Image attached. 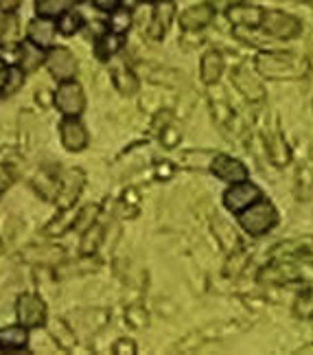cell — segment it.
I'll use <instances>...</instances> for the list:
<instances>
[{"label": "cell", "mask_w": 313, "mask_h": 355, "mask_svg": "<svg viewBox=\"0 0 313 355\" xmlns=\"http://www.w3.org/2000/svg\"><path fill=\"white\" fill-rule=\"evenodd\" d=\"M20 31H18V20L11 11H5V16H0V46L11 49L18 42Z\"/></svg>", "instance_id": "cell-19"}, {"label": "cell", "mask_w": 313, "mask_h": 355, "mask_svg": "<svg viewBox=\"0 0 313 355\" xmlns=\"http://www.w3.org/2000/svg\"><path fill=\"white\" fill-rule=\"evenodd\" d=\"M224 73V60L217 51H208L202 58V81L204 84H217Z\"/></svg>", "instance_id": "cell-15"}, {"label": "cell", "mask_w": 313, "mask_h": 355, "mask_svg": "<svg viewBox=\"0 0 313 355\" xmlns=\"http://www.w3.org/2000/svg\"><path fill=\"white\" fill-rule=\"evenodd\" d=\"M55 105L57 110L66 116H79L86 107V97L84 90L73 79H64L57 92H55Z\"/></svg>", "instance_id": "cell-4"}, {"label": "cell", "mask_w": 313, "mask_h": 355, "mask_svg": "<svg viewBox=\"0 0 313 355\" xmlns=\"http://www.w3.org/2000/svg\"><path fill=\"white\" fill-rule=\"evenodd\" d=\"M228 18L237 26H258L263 18V9L250 5H235L228 9Z\"/></svg>", "instance_id": "cell-13"}, {"label": "cell", "mask_w": 313, "mask_h": 355, "mask_svg": "<svg viewBox=\"0 0 313 355\" xmlns=\"http://www.w3.org/2000/svg\"><path fill=\"white\" fill-rule=\"evenodd\" d=\"M211 171L222 178V180L235 184L241 180H248V169L243 165L241 160L233 158V156H226V154H217L211 162Z\"/></svg>", "instance_id": "cell-8"}, {"label": "cell", "mask_w": 313, "mask_h": 355, "mask_svg": "<svg viewBox=\"0 0 313 355\" xmlns=\"http://www.w3.org/2000/svg\"><path fill=\"white\" fill-rule=\"evenodd\" d=\"M22 81V71L20 68H9V66H3L0 64V94H7L11 90H16Z\"/></svg>", "instance_id": "cell-24"}, {"label": "cell", "mask_w": 313, "mask_h": 355, "mask_svg": "<svg viewBox=\"0 0 313 355\" xmlns=\"http://www.w3.org/2000/svg\"><path fill=\"white\" fill-rule=\"evenodd\" d=\"M143 3H171V0H143Z\"/></svg>", "instance_id": "cell-35"}, {"label": "cell", "mask_w": 313, "mask_h": 355, "mask_svg": "<svg viewBox=\"0 0 313 355\" xmlns=\"http://www.w3.org/2000/svg\"><path fill=\"white\" fill-rule=\"evenodd\" d=\"M20 53H22V60H20L22 71H26V73H29V71H35V68L39 66V62L44 60L42 46H37V44H33V42H22Z\"/></svg>", "instance_id": "cell-21"}, {"label": "cell", "mask_w": 313, "mask_h": 355, "mask_svg": "<svg viewBox=\"0 0 313 355\" xmlns=\"http://www.w3.org/2000/svg\"><path fill=\"white\" fill-rule=\"evenodd\" d=\"M101 239H103V226L101 224L90 226L84 233V239H81V257H90L97 252V248L101 245Z\"/></svg>", "instance_id": "cell-23"}, {"label": "cell", "mask_w": 313, "mask_h": 355, "mask_svg": "<svg viewBox=\"0 0 313 355\" xmlns=\"http://www.w3.org/2000/svg\"><path fill=\"white\" fill-rule=\"evenodd\" d=\"M53 37H55V24L48 22L46 18L42 20H33L29 24V40L37 46H51L53 44Z\"/></svg>", "instance_id": "cell-16"}, {"label": "cell", "mask_w": 313, "mask_h": 355, "mask_svg": "<svg viewBox=\"0 0 313 355\" xmlns=\"http://www.w3.org/2000/svg\"><path fill=\"white\" fill-rule=\"evenodd\" d=\"M84 180H86V175L84 171H79V169H73V171H68L64 178H62V187H57V193H55V200L60 204V209H68V207H73L75 200L79 198L81 193V187H84Z\"/></svg>", "instance_id": "cell-9"}, {"label": "cell", "mask_w": 313, "mask_h": 355, "mask_svg": "<svg viewBox=\"0 0 313 355\" xmlns=\"http://www.w3.org/2000/svg\"><path fill=\"white\" fill-rule=\"evenodd\" d=\"M46 68L51 71V75L57 77L60 81L73 79L77 73V60L68 49L55 46V49H51L48 55H46Z\"/></svg>", "instance_id": "cell-7"}, {"label": "cell", "mask_w": 313, "mask_h": 355, "mask_svg": "<svg viewBox=\"0 0 313 355\" xmlns=\"http://www.w3.org/2000/svg\"><path fill=\"white\" fill-rule=\"evenodd\" d=\"M123 42H125V35L123 33H114V31L105 33L103 37L97 40V55L101 60H110L116 51H120Z\"/></svg>", "instance_id": "cell-20"}, {"label": "cell", "mask_w": 313, "mask_h": 355, "mask_svg": "<svg viewBox=\"0 0 313 355\" xmlns=\"http://www.w3.org/2000/svg\"><path fill=\"white\" fill-rule=\"evenodd\" d=\"M173 11L175 7L171 3H160L156 9H154V18H152V24H149V37L152 40H162L169 29V24L173 20Z\"/></svg>", "instance_id": "cell-12"}, {"label": "cell", "mask_w": 313, "mask_h": 355, "mask_svg": "<svg viewBox=\"0 0 313 355\" xmlns=\"http://www.w3.org/2000/svg\"><path fill=\"white\" fill-rule=\"evenodd\" d=\"M11 182H13V171L9 167H0V191L9 189Z\"/></svg>", "instance_id": "cell-32"}, {"label": "cell", "mask_w": 313, "mask_h": 355, "mask_svg": "<svg viewBox=\"0 0 313 355\" xmlns=\"http://www.w3.org/2000/svg\"><path fill=\"white\" fill-rule=\"evenodd\" d=\"M24 261H33V263H55L64 257L62 248L55 245H33V248L24 250Z\"/></svg>", "instance_id": "cell-17"}, {"label": "cell", "mask_w": 313, "mask_h": 355, "mask_svg": "<svg viewBox=\"0 0 313 355\" xmlns=\"http://www.w3.org/2000/svg\"><path fill=\"white\" fill-rule=\"evenodd\" d=\"M213 18H215V7L204 3V5L186 9L180 16V24L186 31H199V29H204V26H208L213 22Z\"/></svg>", "instance_id": "cell-11"}, {"label": "cell", "mask_w": 313, "mask_h": 355, "mask_svg": "<svg viewBox=\"0 0 313 355\" xmlns=\"http://www.w3.org/2000/svg\"><path fill=\"white\" fill-rule=\"evenodd\" d=\"M62 211H64V213L57 217V220H55V222H51V224L46 226V230H44L46 235H64L68 228H73V226L77 224V213H75L73 207L62 209Z\"/></svg>", "instance_id": "cell-22"}, {"label": "cell", "mask_w": 313, "mask_h": 355, "mask_svg": "<svg viewBox=\"0 0 313 355\" xmlns=\"http://www.w3.org/2000/svg\"><path fill=\"white\" fill-rule=\"evenodd\" d=\"M261 198H263L261 189H258L256 184H252L250 180H241V182H235L224 193V204L230 213L239 215L241 211H246L248 207H252V204Z\"/></svg>", "instance_id": "cell-3"}, {"label": "cell", "mask_w": 313, "mask_h": 355, "mask_svg": "<svg viewBox=\"0 0 313 355\" xmlns=\"http://www.w3.org/2000/svg\"><path fill=\"white\" fill-rule=\"evenodd\" d=\"M127 322L134 327V329H145L147 322H149V318H147L145 309H141V307H132V309H127Z\"/></svg>", "instance_id": "cell-29"}, {"label": "cell", "mask_w": 313, "mask_h": 355, "mask_svg": "<svg viewBox=\"0 0 313 355\" xmlns=\"http://www.w3.org/2000/svg\"><path fill=\"white\" fill-rule=\"evenodd\" d=\"M16 313L22 327H42L46 322V305L35 294H22L16 303Z\"/></svg>", "instance_id": "cell-5"}, {"label": "cell", "mask_w": 313, "mask_h": 355, "mask_svg": "<svg viewBox=\"0 0 313 355\" xmlns=\"http://www.w3.org/2000/svg\"><path fill=\"white\" fill-rule=\"evenodd\" d=\"M112 351L116 355H136V345L132 343V340H127V338H120V340H116V345H114Z\"/></svg>", "instance_id": "cell-30"}, {"label": "cell", "mask_w": 313, "mask_h": 355, "mask_svg": "<svg viewBox=\"0 0 313 355\" xmlns=\"http://www.w3.org/2000/svg\"><path fill=\"white\" fill-rule=\"evenodd\" d=\"M129 22H132L129 11L116 7V9L112 11V16H110V29H112L114 33H125V31L129 29Z\"/></svg>", "instance_id": "cell-28"}, {"label": "cell", "mask_w": 313, "mask_h": 355, "mask_svg": "<svg viewBox=\"0 0 313 355\" xmlns=\"http://www.w3.org/2000/svg\"><path fill=\"white\" fill-rule=\"evenodd\" d=\"M60 132H62V143L68 152H81V149L88 145V134L75 116L64 119Z\"/></svg>", "instance_id": "cell-10"}, {"label": "cell", "mask_w": 313, "mask_h": 355, "mask_svg": "<svg viewBox=\"0 0 313 355\" xmlns=\"http://www.w3.org/2000/svg\"><path fill=\"white\" fill-rule=\"evenodd\" d=\"M51 334H53V338L57 340V345H60V347H64V349H73V347L77 345L75 334L71 331V327H66V322H64V320H55V322H53Z\"/></svg>", "instance_id": "cell-25"}, {"label": "cell", "mask_w": 313, "mask_h": 355, "mask_svg": "<svg viewBox=\"0 0 313 355\" xmlns=\"http://www.w3.org/2000/svg\"><path fill=\"white\" fill-rule=\"evenodd\" d=\"M29 343V334L26 327H5L0 329V351H18L24 349Z\"/></svg>", "instance_id": "cell-14"}, {"label": "cell", "mask_w": 313, "mask_h": 355, "mask_svg": "<svg viewBox=\"0 0 313 355\" xmlns=\"http://www.w3.org/2000/svg\"><path fill=\"white\" fill-rule=\"evenodd\" d=\"M278 222V211L274 209V204L269 200H256L252 207L239 213V224L252 237H261L269 233L271 228Z\"/></svg>", "instance_id": "cell-1"}, {"label": "cell", "mask_w": 313, "mask_h": 355, "mask_svg": "<svg viewBox=\"0 0 313 355\" xmlns=\"http://www.w3.org/2000/svg\"><path fill=\"white\" fill-rule=\"evenodd\" d=\"M0 250H3V243H0Z\"/></svg>", "instance_id": "cell-36"}, {"label": "cell", "mask_w": 313, "mask_h": 355, "mask_svg": "<svg viewBox=\"0 0 313 355\" xmlns=\"http://www.w3.org/2000/svg\"><path fill=\"white\" fill-rule=\"evenodd\" d=\"M81 0H37L35 11L39 18H57L64 11L79 5Z\"/></svg>", "instance_id": "cell-18"}, {"label": "cell", "mask_w": 313, "mask_h": 355, "mask_svg": "<svg viewBox=\"0 0 313 355\" xmlns=\"http://www.w3.org/2000/svg\"><path fill=\"white\" fill-rule=\"evenodd\" d=\"M22 0H0V9L3 11H16Z\"/></svg>", "instance_id": "cell-34"}, {"label": "cell", "mask_w": 313, "mask_h": 355, "mask_svg": "<svg viewBox=\"0 0 313 355\" xmlns=\"http://www.w3.org/2000/svg\"><path fill=\"white\" fill-rule=\"evenodd\" d=\"M112 77H114V84H116V88L123 92V94H132L134 90H136V77L127 71L125 66H116L114 68V73H112Z\"/></svg>", "instance_id": "cell-26"}, {"label": "cell", "mask_w": 313, "mask_h": 355, "mask_svg": "<svg viewBox=\"0 0 313 355\" xmlns=\"http://www.w3.org/2000/svg\"><path fill=\"white\" fill-rule=\"evenodd\" d=\"M81 24H84V18H81L77 11H64L62 16H60L57 29L64 35H73V33H77L81 29Z\"/></svg>", "instance_id": "cell-27"}, {"label": "cell", "mask_w": 313, "mask_h": 355, "mask_svg": "<svg viewBox=\"0 0 313 355\" xmlns=\"http://www.w3.org/2000/svg\"><path fill=\"white\" fill-rule=\"evenodd\" d=\"M160 141H162V145H165V147H175V143L180 141V134L175 132V130H171V128H169L165 134L160 136Z\"/></svg>", "instance_id": "cell-31"}, {"label": "cell", "mask_w": 313, "mask_h": 355, "mask_svg": "<svg viewBox=\"0 0 313 355\" xmlns=\"http://www.w3.org/2000/svg\"><path fill=\"white\" fill-rule=\"evenodd\" d=\"M258 26H263L265 33L278 40H292L303 31V24L294 16H289V13L283 11H263V18Z\"/></svg>", "instance_id": "cell-2"}, {"label": "cell", "mask_w": 313, "mask_h": 355, "mask_svg": "<svg viewBox=\"0 0 313 355\" xmlns=\"http://www.w3.org/2000/svg\"><path fill=\"white\" fill-rule=\"evenodd\" d=\"M301 64L298 60H294L292 55H261L258 58V71H261L265 77L271 79H294V77H303L301 73L289 71V66Z\"/></svg>", "instance_id": "cell-6"}, {"label": "cell", "mask_w": 313, "mask_h": 355, "mask_svg": "<svg viewBox=\"0 0 313 355\" xmlns=\"http://www.w3.org/2000/svg\"><path fill=\"white\" fill-rule=\"evenodd\" d=\"M92 3L101 11H114L120 5V0H92Z\"/></svg>", "instance_id": "cell-33"}]
</instances>
